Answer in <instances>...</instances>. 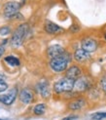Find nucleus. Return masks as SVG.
Here are the masks:
<instances>
[{
    "mask_svg": "<svg viewBox=\"0 0 106 120\" xmlns=\"http://www.w3.org/2000/svg\"><path fill=\"white\" fill-rule=\"evenodd\" d=\"M70 61H71V56H70L69 53L65 51L60 57L51 59L50 68L54 72H57V73L63 72L64 70L67 69L68 64L70 63Z\"/></svg>",
    "mask_w": 106,
    "mask_h": 120,
    "instance_id": "1",
    "label": "nucleus"
},
{
    "mask_svg": "<svg viewBox=\"0 0 106 120\" xmlns=\"http://www.w3.org/2000/svg\"><path fill=\"white\" fill-rule=\"evenodd\" d=\"M29 30V26L27 23H22V25L19 26L16 30L14 31L13 35H12V38H11V45L12 47L17 48L22 44L23 40L26 37V35L28 33Z\"/></svg>",
    "mask_w": 106,
    "mask_h": 120,
    "instance_id": "2",
    "label": "nucleus"
},
{
    "mask_svg": "<svg viewBox=\"0 0 106 120\" xmlns=\"http://www.w3.org/2000/svg\"><path fill=\"white\" fill-rule=\"evenodd\" d=\"M75 80L68 78V77H63L54 84V91L57 94H62L66 92H71L74 88Z\"/></svg>",
    "mask_w": 106,
    "mask_h": 120,
    "instance_id": "3",
    "label": "nucleus"
},
{
    "mask_svg": "<svg viewBox=\"0 0 106 120\" xmlns=\"http://www.w3.org/2000/svg\"><path fill=\"white\" fill-rule=\"evenodd\" d=\"M20 8H21V4L17 1H9L5 3L3 6V13L5 18H7V19L14 18L19 13Z\"/></svg>",
    "mask_w": 106,
    "mask_h": 120,
    "instance_id": "4",
    "label": "nucleus"
},
{
    "mask_svg": "<svg viewBox=\"0 0 106 120\" xmlns=\"http://www.w3.org/2000/svg\"><path fill=\"white\" fill-rule=\"evenodd\" d=\"M91 86V81L88 77L85 76H80L79 78L75 80L74 83V92L75 93H80V92H84L86 90H88Z\"/></svg>",
    "mask_w": 106,
    "mask_h": 120,
    "instance_id": "5",
    "label": "nucleus"
},
{
    "mask_svg": "<svg viewBox=\"0 0 106 120\" xmlns=\"http://www.w3.org/2000/svg\"><path fill=\"white\" fill-rule=\"evenodd\" d=\"M44 29L47 33L49 34H53V35H57V34H61L64 32V29L56 25L55 22H53L51 21H46L45 22V25H44Z\"/></svg>",
    "mask_w": 106,
    "mask_h": 120,
    "instance_id": "6",
    "label": "nucleus"
},
{
    "mask_svg": "<svg viewBox=\"0 0 106 120\" xmlns=\"http://www.w3.org/2000/svg\"><path fill=\"white\" fill-rule=\"evenodd\" d=\"M37 91L38 93L41 95V97L43 99H48L51 96V90H50V86H49V82L43 79L41 80L38 84H37Z\"/></svg>",
    "mask_w": 106,
    "mask_h": 120,
    "instance_id": "7",
    "label": "nucleus"
},
{
    "mask_svg": "<svg viewBox=\"0 0 106 120\" xmlns=\"http://www.w3.org/2000/svg\"><path fill=\"white\" fill-rule=\"evenodd\" d=\"M81 47H82V49H84L85 51L89 52V53H92V52L96 51V49H97V42L92 38L87 37L81 41Z\"/></svg>",
    "mask_w": 106,
    "mask_h": 120,
    "instance_id": "8",
    "label": "nucleus"
},
{
    "mask_svg": "<svg viewBox=\"0 0 106 120\" xmlns=\"http://www.w3.org/2000/svg\"><path fill=\"white\" fill-rule=\"evenodd\" d=\"M17 95H18V89L14 88V89L10 90L8 94L0 96V101H1L3 104L10 105H12L15 101V100L17 98Z\"/></svg>",
    "mask_w": 106,
    "mask_h": 120,
    "instance_id": "9",
    "label": "nucleus"
},
{
    "mask_svg": "<svg viewBox=\"0 0 106 120\" xmlns=\"http://www.w3.org/2000/svg\"><path fill=\"white\" fill-rule=\"evenodd\" d=\"M64 52H65V50L60 45H52L47 50V55H48L50 59H54L57 57H60Z\"/></svg>",
    "mask_w": 106,
    "mask_h": 120,
    "instance_id": "10",
    "label": "nucleus"
},
{
    "mask_svg": "<svg viewBox=\"0 0 106 120\" xmlns=\"http://www.w3.org/2000/svg\"><path fill=\"white\" fill-rule=\"evenodd\" d=\"M20 100L22 104L28 105L33 101V92L29 88H25L20 92Z\"/></svg>",
    "mask_w": 106,
    "mask_h": 120,
    "instance_id": "11",
    "label": "nucleus"
},
{
    "mask_svg": "<svg viewBox=\"0 0 106 120\" xmlns=\"http://www.w3.org/2000/svg\"><path fill=\"white\" fill-rule=\"evenodd\" d=\"M91 58V55L89 52L85 51L84 49H77L74 52V59L76 62L78 63H85L87 61H89Z\"/></svg>",
    "mask_w": 106,
    "mask_h": 120,
    "instance_id": "12",
    "label": "nucleus"
},
{
    "mask_svg": "<svg viewBox=\"0 0 106 120\" xmlns=\"http://www.w3.org/2000/svg\"><path fill=\"white\" fill-rule=\"evenodd\" d=\"M81 75H82V69L79 67H77V65H71L69 68L66 69V72H65L66 77L74 80L79 78Z\"/></svg>",
    "mask_w": 106,
    "mask_h": 120,
    "instance_id": "13",
    "label": "nucleus"
},
{
    "mask_svg": "<svg viewBox=\"0 0 106 120\" xmlns=\"http://www.w3.org/2000/svg\"><path fill=\"white\" fill-rule=\"evenodd\" d=\"M85 105H86V100L84 98H77L68 104V109L71 110H79L83 109Z\"/></svg>",
    "mask_w": 106,
    "mask_h": 120,
    "instance_id": "14",
    "label": "nucleus"
},
{
    "mask_svg": "<svg viewBox=\"0 0 106 120\" xmlns=\"http://www.w3.org/2000/svg\"><path fill=\"white\" fill-rule=\"evenodd\" d=\"M45 111H46V105L44 104H38L33 109V112L36 115H42Z\"/></svg>",
    "mask_w": 106,
    "mask_h": 120,
    "instance_id": "15",
    "label": "nucleus"
},
{
    "mask_svg": "<svg viewBox=\"0 0 106 120\" xmlns=\"http://www.w3.org/2000/svg\"><path fill=\"white\" fill-rule=\"evenodd\" d=\"M5 62L9 64L10 65H13V67H16V65H20V61L17 58L13 57V56H8L5 58Z\"/></svg>",
    "mask_w": 106,
    "mask_h": 120,
    "instance_id": "16",
    "label": "nucleus"
},
{
    "mask_svg": "<svg viewBox=\"0 0 106 120\" xmlns=\"http://www.w3.org/2000/svg\"><path fill=\"white\" fill-rule=\"evenodd\" d=\"M99 86L102 89V91L106 93V75L102 76L100 80H99Z\"/></svg>",
    "mask_w": 106,
    "mask_h": 120,
    "instance_id": "17",
    "label": "nucleus"
},
{
    "mask_svg": "<svg viewBox=\"0 0 106 120\" xmlns=\"http://www.w3.org/2000/svg\"><path fill=\"white\" fill-rule=\"evenodd\" d=\"M92 118L96 119V120H100V119L106 118V112H97V113H95V114L92 115Z\"/></svg>",
    "mask_w": 106,
    "mask_h": 120,
    "instance_id": "18",
    "label": "nucleus"
},
{
    "mask_svg": "<svg viewBox=\"0 0 106 120\" xmlns=\"http://www.w3.org/2000/svg\"><path fill=\"white\" fill-rule=\"evenodd\" d=\"M11 31V29L9 26H2V27H0V34L1 35H7L9 34Z\"/></svg>",
    "mask_w": 106,
    "mask_h": 120,
    "instance_id": "19",
    "label": "nucleus"
},
{
    "mask_svg": "<svg viewBox=\"0 0 106 120\" xmlns=\"http://www.w3.org/2000/svg\"><path fill=\"white\" fill-rule=\"evenodd\" d=\"M7 89H8L7 83H5V82H1V83H0V93L6 91Z\"/></svg>",
    "mask_w": 106,
    "mask_h": 120,
    "instance_id": "20",
    "label": "nucleus"
},
{
    "mask_svg": "<svg viewBox=\"0 0 106 120\" xmlns=\"http://www.w3.org/2000/svg\"><path fill=\"white\" fill-rule=\"evenodd\" d=\"M70 30H72V32H77V31L79 30V26H76V25H74V26L70 27Z\"/></svg>",
    "mask_w": 106,
    "mask_h": 120,
    "instance_id": "21",
    "label": "nucleus"
},
{
    "mask_svg": "<svg viewBox=\"0 0 106 120\" xmlns=\"http://www.w3.org/2000/svg\"><path fill=\"white\" fill-rule=\"evenodd\" d=\"M5 80H6V76L4 75V73L0 72V83H1V82H5Z\"/></svg>",
    "mask_w": 106,
    "mask_h": 120,
    "instance_id": "22",
    "label": "nucleus"
},
{
    "mask_svg": "<svg viewBox=\"0 0 106 120\" xmlns=\"http://www.w3.org/2000/svg\"><path fill=\"white\" fill-rule=\"evenodd\" d=\"M76 118H77V116H76V115H70V116H68V117L63 118L62 120H74V119H76Z\"/></svg>",
    "mask_w": 106,
    "mask_h": 120,
    "instance_id": "23",
    "label": "nucleus"
},
{
    "mask_svg": "<svg viewBox=\"0 0 106 120\" xmlns=\"http://www.w3.org/2000/svg\"><path fill=\"white\" fill-rule=\"evenodd\" d=\"M5 52V49H4V47L3 46H0V58H1L3 56V54Z\"/></svg>",
    "mask_w": 106,
    "mask_h": 120,
    "instance_id": "24",
    "label": "nucleus"
},
{
    "mask_svg": "<svg viewBox=\"0 0 106 120\" xmlns=\"http://www.w3.org/2000/svg\"><path fill=\"white\" fill-rule=\"evenodd\" d=\"M105 39H106V34H105Z\"/></svg>",
    "mask_w": 106,
    "mask_h": 120,
    "instance_id": "25",
    "label": "nucleus"
},
{
    "mask_svg": "<svg viewBox=\"0 0 106 120\" xmlns=\"http://www.w3.org/2000/svg\"><path fill=\"white\" fill-rule=\"evenodd\" d=\"M0 120H3V119H0Z\"/></svg>",
    "mask_w": 106,
    "mask_h": 120,
    "instance_id": "26",
    "label": "nucleus"
}]
</instances>
